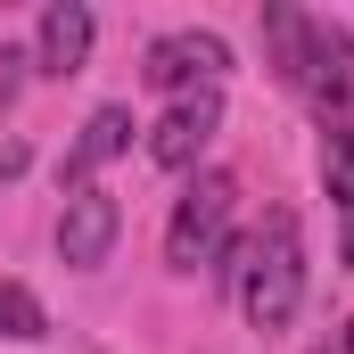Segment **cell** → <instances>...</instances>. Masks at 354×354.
<instances>
[{
	"instance_id": "cell-2",
	"label": "cell",
	"mask_w": 354,
	"mask_h": 354,
	"mask_svg": "<svg viewBox=\"0 0 354 354\" xmlns=\"http://www.w3.org/2000/svg\"><path fill=\"white\" fill-rule=\"evenodd\" d=\"M231 198H239L231 174H198L174 198V223H165V264L174 272H198V264L223 256V239H231Z\"/></svg>"
},
{
	"instance_id": "cell-5",
	"label": "cell",
	"mask_w": 354,
	"mask_h": 354,
	"mask_svg": "<svg viewBox=\"0 0 354 354\" xmlns=\"http://www.w3.org/2000/svg\"><path fill=\"white\" fill-rule=\"evenodd\" d=\"M115 231H124V206L91 181V189H75V198H66V214H58V256H66L75 272H91V264H107Z\"/></svg>"
},
{
	"instance_id": "cell-6",
	"label": "cell",
	"mask_w": 354,
	"mask_h": 354,
	"mask_svg": "<svg viewBox=\"0 0 354 354\" xmlns=\"http://www.w3.org/2000/svg\"><path fill=\"white\" fill-rule=\"evenodd\" d=\"M91 41H99V17H91L83 0H50L41 8V33H33V66L66 83V75L91 66Z\"/></svg>"
},
{
	"instance_id": "cell-8",
	"label": "cell",
	"mask_w": 354,
	"mask_h": 354,
	"mask_svg": "<svg viewBox=\"0 0 354 354\" xmlns=\"http://www.w3.org/2000/svg\"><path fill=\"white\" fill-rule=\"evenodd\" d=\"M124 149H132V115H124V107H91L83 140L66 149V181H75V189H91V174H99L107 157H124Z\"/></svg>"
},
{
	"instance_id": "cell-7",
	"label": "cell",
	"mask_w": 354,
	"mask_h": 354,
	"mask_svg": "<svg viewBox=\"0 0 354 354\" xmlns=\"http://www.w3.org/2000/svg\"><path fill=\"white\" fill-rule=\"evenodd\" d=\"M297 91H313L322 107H346V99H354V41H346V33L313 25V41H305V75H297Z\"/></svg>"
},
{
	"instance_id": "cell-10",
	"label": "cell",
	"mask_w": 354,
	"mask_h": 354,
	"mask_svg": "<svg viewBox=\"0 0 354 354\" xmlns=\"http://www.w3.org/2000/svg\"><path fill=\"white\" fill-rule=\"evenodd\" d=\"M0 338H50L41 297H33V288H17V280H0Z\"/></svg>"
},
{
	"instance_id": "cell-3",
	"label": "cell",
	"mask_w": 354,
	"mask_h": 354,
	"mask_svg": "<svg viewBox=\"0 0 354 354\" xmlns=\"http://www.w3.org/2000/svg\"><path fill=\"white\" fill-rule=\"evenodd\" d=\"M223 66H231V41L223 33H157L149 41V58H140V75L157 91H174V99H189V91H214L223 83Z\"/></svg>"
},
{
	"instance_id": "cell-4",
	"label": "cell",
	"mask_w": 354,
	"mask_h": 354,
	"mask_svg": "<svg viewBox=\"0 0 354 354\" xmlns=\"http://www.w3.org/2000/svg\"><path fill=\"white\" fill-rule=\"evenodd\" d=\"M214 124H223V91H189V99H174V107L157 115L149 157H157L165 174H189V165H198V149L214 140Z\"/></svg>"
},
{
	"instance_id": "cell-11",
	"label": "cell",
	"mask_w": 354,
	"mask_h": 354,
	"mask_svg": "<svg viewBox=\"0 0 354 354\" xmlns=\"http://www.w3.org/2000/svg\"><path fill=\"white\" fill-rule=\"evenodd\" d=\"M25 66H33V50H8V41H0V115L17 107V91H25Z\"/></svg>"
},
{
	"instance_id": "cell-12",
	"label": "cell",
	"mask_w": 354,
	"mask_h": 354,
	"mask_svg": "<svg viewBox=\"0 0 354 354\" xmlns=\"http://www.w3.org/2000/svg\"><path fill=\"white\" fill-rule=\"evenodd\" d=\"M346 354H354V322H346Z\"/></svg>"
},
{
	"instance_id": "cell-1",
	"label": "cell",
	"mask_w": 354,
	"mask_h": 354,
	"mask_svg": "<svg viewBox=\"0 0 354 354\" xmlns=\"http://www.w3.org/2000/svg\"><path fill=\"white\" fill-rule=\"evenodd\" d=\"M239 305H248V322H256V330H288V322H297V305H305V231H297V214H288V206L264 214V231L248 239Z\"/></svg>"
},
{
	"instance_id": "cell-9",
	"label": "cell",
	"mask_w": 354,
	"mask_h": 354,
	"mask_svg": "<svg viewBox=\"0 0 354 354\" xmlns=\"http://www.w3.org/2000/svg\"><path fill=\"white\" fill-rule=\"evenodd\" d=\"M322 174H330V198H338V248H346V272H354V124L330 132Z\"/></svg>"
}]
</instances>
